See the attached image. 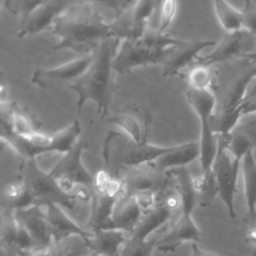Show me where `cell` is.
Returning <instances> with one entry per match:
<instances>
[{"label":"cell","instance_id":"23","mask_svg":"<svg viewBox=\"0 0 256 256\" xmlns=\"http://www.w3.org/2000/svg\"><path fill=\"white\" fill-rule=\"evenodd\" d=\"M201 150L199 142H189L173 146L172 150L157 158L153 164L165 172L185 167L197 158H200Z\"/></svg>","mask_w":256,"mask_h":256},{"label":"cell","instance_id":"19","mask_svg":"<svg viewBox=\"0 0 256 256\" xmlns=\"http://www.w3.org/2000/svg\"><path fill=\"white\" fill-rule=\"evenodd\" d=\"M201 239V231L192 214L181 213L178 220L168 232L157 241L156 249L162 253H174L184 242L197 243Z\"/></svg>","mask_w":256,"mask_h":256},{"label":"cell","instance_id":"20","mask_svg":"<svg viewBox=\"0 0 256 256\" xmlns=\"http://www.w3.org/2000/svg\"><path fill=\"white\" fill-rule=\"evenodd\" d=\"M220 138L229 153L238 161L256 148V121L238 124L228 135Z\"/></svg>","mask_w":256,"mask_h":256},{"label":"cell","instance_id":"10","mask_svg":"<svg viewBox=\"0 0 256 256\" xmlns=\"http://www.w3.org/2000/svg\"><path fill=\"white\" fill-rule=\"evenodd\" d=\"M119 178L123 182L124 192L128 195L152 193L158 196L169 186L172 174L150 162L126 170Z\"/></svg>","mask_w":256,"mask_h":256},{"label":"cell","instance_id":"7","mask_svg":"<svg viewBox=\"0 0 256 256\" xmlns=\"http://www.w3.org/2000/svg\"><path fill=\"white\" fill-rule=\"evenodd\" d=\"M187 100L194 109L201 123V169L202 173L212 171V166L217 154V136L211 128V119L216 111L217 98L214 90H195L189 88L186 92Z\"/></svg>","mask_w":256,"mask_h":256},{"label":"cell","instance_id":"18","mask_svg":"<svg viewBox=\"0 0 256 256\" xmlns=\"http://www.w3.org/2000/svg\"><path fill=\"white\" fill-rule=\"evenodd\" d=\"M15 216L31 238L34 249L48 250L51 247L53 237L43 207L35 205L26 209L17 210L15 211Z\"/></svg>","mask_w":256,"mask_h":256},{"label":"cell","instance_id":"40","mask_svg":"<svg viewBox=\"0 0 256 256\" xmlns=\"http://www.w3.org/2000/svg\"><path fill=\"white\" fill-rule=\"evenodd\" d=\"M242 116H247L253 113H256V96L246 98L245 102L241 108Z\"/></svg>","mask_w":256,"mask_h":256},{"label":"cell","instance_id":"25","mask_svg":"<svg viewBox=\"0 0 256 256\" xmlns=\"http://www.w3.org/2000/svg\"><path fill=\"white\" fill-rule=\"evenodd\" d=\"M127 240L126 233L120 230H99L92 232L89 239L91 252L97 255L114 256L120 251Z\"/></svg>","mask_w":256,"mask_h":256},{"label":"cell","instance_id":"29","mask_svg":"<svg viewBox=\"0 0 256 256\" xmlns=\"http://www.w3.org/2000/svg\"><path fill=\"white\" fill-rule=\"evenodd\" d=\"M91 254L89 239L80 235L69 236L58 242H53L48 249L49 256H90Z\"/></svg>","mask_w":256,"mask_h":256},{"label":"cell","instance_id":"9","mask_svg":"<svg viewBox=\"0 0 256 256\" xmlns=\"http://www.w3.org/2000/svg\"><path fill=\"white\" fill-rule=\"evenodd\" d=\"M89 145L84 140H79L56 163L50 174L58 181L61 188L71 193L75 185L84 186L91 192L94 185V176L85 168L82 156Z\"/></svg>","mask_w":256,"mask_h":256},{"label":"cell","instance_id":"45","mask_svg":"<svg viewBox=\"0 0 256 256\" xmlns=\"http://www.w3.org/2000/svg\"><path fill=\"white\" fill-rule=\"evenodd\" d=\"M90 256H103V255H97V254H94V253H92ZM114 256H120V254H118V255H114Z\"/></svg>","mask_w":256,"mask_h":256},{"label":"cell","instance_id":"14","mask_svg":"<svg viewBox=\"0 0 256 256\" xmlns=\"http://www.w3.org/2000/svg\"><path fill=\"white\" fill-rule=\"evenodd\" d=\"M214 45L216 42L213 40H183L180 44L168 48L161 63L163 75L167 77L178 75L190 64H195L202 50Z\"/></svg>","mask_w":256,"mask_h":256},{"label":"cell","instance_id":"12","mask_svg":"<svg viewBox=\"0 0 256 256\" xmlns=\"http://www.w3.org/2000/svg\"><path fill=\"white\" fill-rule=\"evenodd\" d=\"M254 37L245 30L225 33L216 48L207 56H200L195 64L210 67L214 64L223 63L236 58H245L252 53Z\"/></svg>","mask_w":256,"mask_h":256},{"label":"cell","instance_id":"36","mask_svg":"<svg viewBox=\"0 0 256 256\" xmlns=\"http://www.w3.org/2000/svg\"><path fill=\"white\" fill-rule=\"evenodd\" d=\"M43 0H11L6 1L5 6L7 10L13 15L19 16L20 20L26 18L35 8H37Z\"/></svg>","mask_w":256,"mask_h":256},{"label":"cell","instance_id":"11","mask_svg":"<svg viewBox=\"0 0 256 256\" xmlns=\"http://www.w3.org/2000/svg\"><path fill=\"white\" fill-rule=\"evenodd\" d=\"M164 52L150 48L142 39L124 40L114 58L113 69L115 73L126 74L135 68L161 64Z\"/></svg>","mask_w":256,"mask_h":256},{"label":"cell","instance_id":"47","mask_svg":"<svg viewBox=\"0 0 256 256\" xmlns=\"http://www.w3.org/2000/svg\"><path fill=\"white\" fill-rule=\"evenodd\" d=\"M252 96H256V93H255V94H254V95H252ZM252 96H251V97H252Z\"/></svg>","mask_w":256,"mask_h":256},{"label":"cell","instance_id":"1","mask_svg":"<svg viewBox=\"0 0 256 256\" xmlns=\"http://www.w3.org/2000/svg\"><path fill=\"white\" fill-rule=\"evenodd\" d=\"M59 38L53 50H72L90 55L99 45L114 38L97 2L75 1L54 22L51 30Z\"/></svg>","mask_w":256,"mask_h":256},{"label":"cell","instance_id":"46","mask_svg":"<svg viewBox=\"0 0 256 256\" xmlns=\"http://www.w3.org/2000/svg\"><path fill=\"white\" fill-rule=\"evenodd\" d=\"M252 256H256V250H254V252H253V254H252Z\"/></svg>","mask_w":256,"mask_h":256},{"label":"cell","instance_id":"6","mask_svg":"<svg viewBox=\"0 0 256 256\" xmlns=\"http://www.w3.org/2000/svg\"><path fill=\"white\" fill-rule=\"evenodd\" d=\"M124 192L123 182L106 170L94 176L91 194V211L87 226L92 232L113 229L112 215L115 204Z\"/></svg>","mask_w":256,"mask_h":256},{"label":"cell","instance_id":"4","mask_svg":"<svg viewBox=\"0 0 256 256\" xmlns=\"http://www.w3.org/2000/svg\"><path fill=\"white\" fill-rule=\"evenodd\" d=\"M81 125L75 120L65 129L59 130L52 134L33 132L27 136H18L9 130L1 129V140L11 147L21 159L35 158L46 153L58 152L65 154L80 139Z\"/></svg>","mask_w":256,"mask_h":256},{"label":"cell","instance_id":"15","mask_svg":"<svg viewBox=\"0 0 256 256\" xmlns=\"http://www.w3.org/2000/svg\"><path fill=\"white\" fill-rule=\"evenodd\" d=\"M122 132L139 143H147L152 124L150 112L140 104H130L108 118Z\"/></svg>","mask_w":256,"mask_h":256},{"label":"cell","instance_id":"5","mask_svg":"<svg viewBox=\"0 0 256 256\" xmlns=\"http://www.w3.org/2000/svg\"><path fill=\"white\" fill-rule=\"evenodd\" d=\"M18 181L25 186L33 198L34 205L43 208L49 205H59L72 210L77 200H80L79 193L72 194L64 191L50 172L47 173L38 166L35 158L21 159Z\"/></svg>","mask_w":256,"mask_h":256},{"label":"cell","instance_id":"17","mask_svg":"<svg viewBox=\"0 0 256 256\" xmlns=\"http://www.w3.org/2000/svg\"><path fill=\"white\" fill-rule=\"evenodd\" d=\"M0 242L2 249L9 256H18L23 251L34 249L31 238L18 222L12 209L2 208Z\"/></svg>","mask_w":256,"mask_h":256},{"label":"cell","instance_id":"38","mask_svg":"<svg viewBox=\"0 0 256 256\" xmlns=\"http://www.w3.org/2000/svg\"><path fill=\"white\" fill-rule=\"evenodd\" d=\"M241 12L243 30L256 39V3L249 0L244 1Z\"/></svg>","mask_w":256,"mask_h":256},{"label":"cell","instance_id":"26","mask_svg":"<svg viewBox=\"0 0 256 256\" xmlns=\"http://www.w3.org/2000/svg\"><path fill=\"white\" fill-rule=\"evenodd\" d=\"M131 7L122 14L115 16L114 21L110 23L112 35L118 40L124 41L142 39L143 35L148 29L147 24L139 23L135 20L131 12Z\"/></svg>","mask_w":256,"mask_h":256},{"label":"cell","instance_id":"42","mask_svg":"<svg viewBox=\"0 0 256 256\" xmlns=\"http://www.w3.org/2000/svg\"><path fill=\"white\" fill-rule=\"evenodd\" d=\"M191 256H219V255H217L213 252L204 251L201 248H199L196 243H193V245L191 247Z\"/></svg>","mask_w":256,"mask_h":256},{"label":"cell","instance_id":"21","mask_svg":"<svg viewBox=\"0 0 256 256\" xmlns=\"http://www.w3.org/2000/svg\"><path fill=\"white\" fill-rule=\"evenodd\" d=\"M45 214L53 242H58L73 235H80L87 239L92 236V232H88L74 222L59 205L45 207Z\"/></svg>","mask_w":256,"mask_h":256},{"label":"cell","instance_id":"43","mask_svg":"<svg viewBox=\"0 0 256 256\" xmlns=\"http://www.w3.org/2000/svg\"><path fill=\"white\" fill-rule=\"evenodd\" d=\"M18 256H49L48 250H37V249H30L21 252Z\"/></svg>","mask_w":256,"mask_h":256},{"label":"cell","instance_id":"3","mask_svg":"<svg viewBox=\"0 0 256 256\" xmlns=\"http://www.w3.org/2000/svg\"><path fill=\"white\" fill-rule=\"evenodd\" d=\"M173 146L161 147L147 143H139L122 131H110L103 145L102 156L107 171L119 177L128 169L154 162L160 156L171 151Z\"/></svg>","mask_w":256,"mask_h":256},{"label":"cell","instance_id":"22","mask_svg":"<svg viewBox=\"0 0 256 256\" xmlns=\"http://www.w3.org/2000/svg\"><path fill=\"white\" fill-rule=\"evenodd\" d=\"M142 215L143 212L135 197L123 192L117 200L113 210V229L123 231L130 235L139 223Z\"/></svg>","mask_w":256,"mask_h":256},{"label":"cell","instance_id":"44","mask_svg":"<svg viewBox=\"0 0 256 256\" xmlns=\"http://www.w3.org/2000/svg\"><path fill=\"white\" fill-rule=\"evenodd\" d=\"M245 58H247V59H249V60H251L252 62H254V63H256V52H252V53H250V54H248Z\"/></svg>","mask_w":256,"mask_h":256},{"label":"cell","instance_id":"35","mask_svg":"<svg viewBox=\"0 0 256 256\" xmlns=\"http://www.w3.org/2000/svg\"><path fill=\"white\" fill-rule=\"evenodd\" d=\"M143 42L150 48L165 51L168 48L180 44L183 40L175 39L168 33H161L158 29H147L142 37Z\"/></svg>","mask_w":256,"mask_h":256},{"label":"cell","instance_id":"39","mask_svg":"<svg viewBox=\"0 0 256 256\" xmlns=\"http://www.w3.org/2000/svg\"><path fill=\"white\" fill-rule=\"evenodd\" d=\"M177 12V2L173 0H166L161 2L160 10V26L158 30L161 33H167L168 28L173 23Z\"/></svg>","mask_w":256,"mask_h":256},{"label":"cell","instance_id":"41","mask_svg":"<svg viewBox=\"0 0 256 256\" xmlns=\"http://www.w3.org/2000/svg\"><path fill=\"white\" fill-rule=\"evenodd\" d=\"M253 220H256V217L253 219ZM245 241L250 244V245H253L256 247V221L254 223V225L249 229L247 235H246V238H245Z\"/></svg>","mask_w":256,"mask_h":256},{"label":"cell","instance_id":"33","mask_svg":"<svg viewBox=\"0 0 256 256\" xmlns=\"http://www.w3.org/2000/svg\"><path fill=\"white\" fill-rule=\"evenodd\" d=\"M189 84V88L195 90H213L214 75L210 67L196 65L185 76Z\"/></svg>","mask_w":256,"mask_h":256},{"label":"cell","instance_id":"27","mask_svg":"<svg viewBox=\"0 0 256 256\" xmlns=\"http://www.w3.org/2000/svg\"><path fill=\"white\" fill-rule=\"evenodd\" d=\"M171 174L175 179V188L181 200V213L192 214L198 199L191 174L185 167L175 169Z\"/></svg>","mask_w":256,"mask_h":256},{"label":"cell","instance_id":"13","mask_svg":"<svg viewBox=\"0 0 256 256\" xmlns=\"http://www.w3.org/2000/svg\"><path fill=\"white\" fill-rule=\"evenodd\" d=\"M75 1L49 0L35 8L26 18L20 20L17 37L22 39L29 35H36L45 30H51L56 19L65 12Z\"/></svg>","mask_w":256,"mask_h":256},{"label":"cell","instance_id":"32","mask_svg":"<svg viewBox=\"0 0 256 256\" xmlns=\"http://www.w3.org/2000/svg\"><path fill=\"white\" fill-rule=\"evenodd\" d=\"M193 183L200 206H209L218 196V187L212 171L209 173H201L200 176L193 178Z\"/></svg>","mask_w":256,"mask_h":256},{"label":"cell","instance_id":"2","mask_svg":"<svg viewBox=\"0 0 256 256\" xmlns=\"http://www.w3.org/2000/svg\"><path fill=\"white\" fill-rule=\"evenodd\" d=\"M120 40L110 38L103 41L92 53V63L87 71L68 87L77 94V110L81 112L87 101H93L97 113L104 118L109 113L114 93L117 90L113 61L117 54Z\"/></svg>","mask_w":256,"mask_h":256},{"label":"cell","instance_id":"24","mask_svg":"<svg viewBox=\"0 0 256 256\" xmlns=\"http://www.w3.org/2000/svg\"><path fill=\"white\" fill-rule=\"evenodd\" d=\"M256 79V63L243 75L237 78L226 92L222 106L218 111L226 113H241L243 103L247 98V92L250 84Z\"/></svg>","mask_w":256,"mask_h":256},{"label":"cell","instance_id":"34","mask_svg":"<svg viewBox=\"0 0 256 256\" xmlns=\"http://www.w3.org/2000/svg\"><path fill=\"white\" fill-rule=\"evenodd\" d=\"M156 247L157 240H141L128 236L120 251V256H153Z\"/></svg>","mask_w":256,"mask_h":256},{"label":"cell","instance_id":"31","mask_svg":"<svg viewBox=\"0 0 256 256\" xmlns=\"http://www.w3.org/2000/svg\"><path fill=\"white\" fill-rule=\"evenodd\" d=\"M31 206H35L33 198L20 181L10 183L5 187L2 194V208L17 211Z\"/></svg>","mask_w":256,"mask_h":256},{"label":"cell","instance_id":"16","mask_svg":"<svg viewBox=\"0 0 256 256\" xmlns=\"http://www.w3.org/2000/svg\"><path fill=\"white\" fill-rule=\"evenodd\" d=\"M92 59L93 54H90L77 58L56 68H39L34 72L31 82L42 89H47L55 82H69V85L79 79L87 71L92 63Z\"/></svg>","mask_w":256,"mask_h":256},{"label":"cell","instance_id":"8","mask_svg":"<svg viewBox=\"0 0 256 256\" xmlns=\"http://www.w3.org/2000/svg\"><path fill=\"white\" fill-rule=\"evenodd\" d=\"M218 149L212 166V172L218 187V196L225 204L231 219L237 217L235 197L237 194V181L242 162L236 160L226 149L223 141L217 137Z\"/></svg>","mask_w":256,"mask_h":256},{"label":"cell","instance_id":"37","mask_svg":"<svg viewBox=\"0 0 256 256\" xmlns=\"http://www.w3.org/2000/svg\"><path fill=\"white\" fill-rule=\"evenodd\" d=\"M159 4L157 1L151 0H143L134 2L131 7V12L136 21L139 23L147 24L148 19L153 14L156 6Z\"/></svg>","mask_w":256,"mask_h":256},{"label":"cell","instance_id":"28","mask_svg":"<svg viewBox=\"0 0 256 256\" xmlns=\"http://www.w3.org/2000/svg\"><path fill=\"white\" fill-rule=\"evenodd\" d=\"M244 194L249 219L256 217V159L253 152L248 153L242 160Z\"/></svg>","mask_w":256,"mask_h":256},{"label":"cell","instance_id":"30","mask_svg":"<svg viewBox=\"0 0 256 256\" xmlns=\"http://www.w3.org/2000/svg\"><path fill=\"white\" fill-rule=\"evenodd\" d=\"M215 15L226 33H234L243 30L242 12L236 9L229 2L216 0L213 1Z\"/></svg>","mask_w":256,"mask_h":256}]
</instances>
